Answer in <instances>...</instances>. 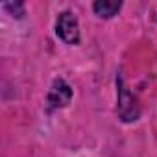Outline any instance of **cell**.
Segmentation results:
<instances>
[{"label":"cell","mask_w":157,"mask_h":157,"mask_svg":"<svg viewBox=\"0 0 157 157\" xmlns=\"http://www.w3.org/2000/svg\"><path fill=\"white\" fill-rule=\"evenodd\" d=\"M57 35L68 43V44H76L80 41V30H78V21L70 11H65L59 15L57 19Z\"/></svg>","instance_id":"6da1fadb"},{"label":"cell","mask_w":157,"mask_h":157,"mask_svg":"<svg viewBox=\"0 0 157 157\" xmlns=\"http://www.w3.org/2000/svg\"><path fill=\"white\" fill-rule=\"evenodd\" d=\"M70 96H72V91L70 87L63 82V80H57L52 89H50V94H48V107L50 109H57V107H63L70 102Z\"/></svg>","instance_id":"7a4b0ae2"},{"label":"cell","mask_w":157,"mask_h":157,"mask_svg":"<svg viewBox=\"0 0 157 157\" xmlns=\"http://www.w3.org/2000/svg\"><path fill=\"white\" fill-rule=\"evenodd\" d=\"M118 109L120 115L126 122L135 120L139 117V107L135 105V98L126 91V87H120V96H118Z\"/></svg>","instance_id":"3957f363"},{"label":"cell","mask_w":157,"mask_h":157,"mask_svg":"<svg viewBox=\"0 0 157 157\" xmlns=\"http://www.w3.org/2000/svg\"><path fill=\"white\" fill-rule=\"evenodd\" d=\"M120 2L118 0H98V2L94 4V11L100 15V17H105V19H109V17H113L118 10H120Z\"/></svg>","instance_id":"277c9868"}]
</instances>
